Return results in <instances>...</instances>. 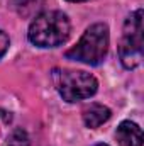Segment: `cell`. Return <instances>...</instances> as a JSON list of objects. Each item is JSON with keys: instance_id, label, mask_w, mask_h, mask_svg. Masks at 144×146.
<instances>
[{"instance_id": "obj_3", "label": "cell", "mask_w": 144, "mask_h": 146, "mask_svg": "<svg viewBox=\"0 0 144 146\" xmlns=\"http://www.w3.org/2000/svg\"><path fill=\"white\" fill-rule=\"evenodd\" d=\"M53 80L56 90L66 102H78L90 99L98 90V82L93 75L76 70H54Z\"/></svg>"}, {"instance_id": "obj_2", "label": "cell", "mask_w": 144, "mask_h": 146, "mask_svg": "<svg viewBox=\"0 0 144 146\" xmlns=\"http://www.w3.org/2000/svg\"><path fill=\"white\" fill-rule=\"evenodd\" d=\"M108 41H110V36H108L107 24L97 22L83 33L80 41L71 49H68L65 53V56L68 60H73V61H80L85 65L97 66V65L104 63V60L107 56Z\"/></svg>"}, {"instance_id": "obj_5", "label": "cell", "mask_w": 144, "mask_h": 146, "mask_svg": "<svg viewBox=\"0 0 144 146\" xmlns=\"http://www.w3.org/2000/svg\"><path fill=\"white\" fill-rule=\"evenodd\" d=\"M115 138L120 146H143V131L136 122L122 121L115 131Z\"/></svg>"}, {"instance_id": "obj_7", "label": "cell", "mask_w": 144, "mask_h": 146, "mask_svg": "<svg viewBox=\"0 0 144 146\" xmlns=\"http://www.w3.org/2000/svg\"><path fill=\"white\" fill-rule=\"evenodd\" d=\"M44 2L46 0H12V7L20 17H34L42 9Z\"/></svg>"}, {"instance_id": "obj_1", "label": "cell", "mask_w": 144, "mask_h": 146, "mask_svg": "<svg viewBox=\"0 0 144 146\" xmlns=\"http://www.w3.org/2000/svg\"><path fill=\"white\" fill-rule=\"evenodd\" d=\"M70 31L71 26L66 14L59 10H48L34 17L27 37L37 48H56L68 39Z\"/></svg>"}, {"instance_id": "obj_9", "label": "cell", "mask_w": 144, "mask_h": 146, "mask_svg": "<svg viewBox=\"0 0 144 146\" xmlns=\"http://www.w3.org/2000/svg\"><path fill=\"white\" fill-rule=\"evenodd\" d=\"M9 46H10V41H9V36L0 29V58L9 51Z\"/></svg>"}, {"instance_id": "obj_6", "label": "cell", "mask_w": 144, "mask_h": 146, "mask_svg": "<svg viewBox=\"0 0 144 146\" xmlns=\"http://www.w3.org/2000/svg\"><path fill=\"white\" fill-rule=\"evenodd\" d=\"M112 112L108 107L102 106V104H90L88 107L83 109V122L87 127L90 129H97L100 127L104 122H107L110 119Z\"/></svg>"}, {"instance_id": "obj_4", "label": "cell", "mask_w": 144, "mask_h": 146, "mask_svg": "<svg viewBox=\"0 0 144 146\" xmlns=\"http://www.w3.org/2000/svg\"><path fill=\"white\" fill-rule=\"evenodd\" d=\"M119 56L124 68L132 70L143 61V10L132 12L124 22V34L119 46Z\"/></svg>"}, {"instance_id": "obj_10", "label": "cell", "mask_w": 144, "mask_h": 146, "mask_svg": "<svg viewBox=\"0 0 144 146\" xmlns=\"http://www.w3.org/2000/svg\"><path fill=\"white\" fill-rule=\"evenodd\" d=\"M93 146H108V145H105V143H98V145H93Z\"/></svg>"}, {"instance_id": "obj_11", "label": "cell", "mask_w": 144, "mask_h": 146, "mask_svg": "<svg viewBox=\"0 0 144 146\" xmlns=\"http://www.w3.org/2000/svg\"><path fill=\"white\" fill-rule=\"evenodd\" d=\"M68 2H87V0H68Z\"/></svg>"}, {"instance_id": "obj_8", "label": "cell", "mask_w": 144, "mask_h": 146, "mask_svg": "<svg viewBox=\"0 0 144 146\" xmlns=\"http://www.w3.org/2000/svg\"><path fill=\"white\" fill-rule=\"evenodd\" d=\"M7 146H31L29 136L24 129L17 127L7 136Z\"/></svg>"}]
</instances>
